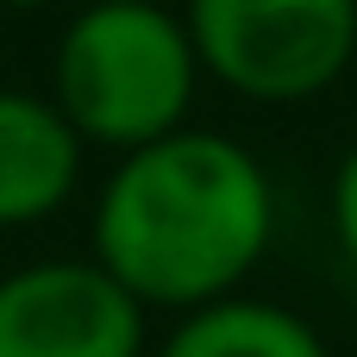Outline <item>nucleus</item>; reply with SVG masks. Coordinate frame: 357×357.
<instances>
[{
    "instance_id": "obj_1",
    "label": "nucleus",
    "mask_w": 357,
    "mask_h": 357,
    "mask_svg": "<svg viewBox=\"0 0 357 357\" xmlns=\"http://www.w3.org/2000/svg\"><path fill=\"white\" fill-rule=\"evenodd\" d=\"M282 232L270 163L226 126H176L119 151L88 201V257L144 307L188 314L251 289Z\"/></svg>"
},
{
    "instance_id": "obj_2",
    "label": "nucleus",
    "mask_w": 357,
    "mask_h": 357,
    "mask_svg": "<svg viewBox=\"0 0 357 357\" xmlns=\"http://www.w3.org/2000/svg\"><path fill=\"white\" fill-rule=\"evenodd\" d=\"M201 88L182 0H82L50 44L44 82L82 144L107 157L188 126Z\"/></svg>"
},
{
    "instance_id": "obj_3",
    "label": "nucleus",
    "mask_w": 357,
    "mask_h": 357,
    "mask_svg": "<svg viewBox=\"0 0 357 357\" xmlns=\"http://www.w3.org/2000/svg\"><path fill=\"white\" fill-rule=\"evenodd\" d=\"M201 75L251 107H307L357 69V0H182Z\"/></svg>"
},
{
    "instance_id": "obj_4",
    "label": "nucleus",
    "mask_w": 357,
    "mask_h": 357,
    "mask_svg": "<svg viewBox=\"0 0 357 357\" xmlns=\"http://www.w3.org/2000/svg\"><path fill=\"white\" fill-rule=\"evenodd\" d=\"M0 357H151V314L88 257L0 270Z\"/></svg>"
},
{
    "instance_id": "obj_5",
    "label": "nucleus",
    "mask_w": 357,
    "mask_h": 357,
    "mask_svg": "<svg viewBox=\"0 0 357 357\" xmlns=\"http://www.w3.org/2000/svg\"><path fill=\"white\" fill-rule=\"evenodd\" d=\"M88 144L44 88L0 82V232L50 226L88 182Z\"/></svg>"
},
{
    "instance_id": "obj_6",
    "label": "nucleus",
    "mask_w": 357,
    "mask_h": 357,
    "mask_svg": "<svg viewBox=\"0 0 357 357\" xmlns=\"http://www.w3.org/2000/svg\"><path fill=\"white\" fill-rule=\"evenodd\" d=\"M151 357H333V345L301 307L238 289L176 314Z\"/></svg>"
},
{
    "instance_id": "obj_7",
    "label": "nucleus",
    "mask_w": 357,
    "mask_h": 357,
    "mask_svg": "<svg viewBox=\"0 0 357 357\" xmlns=\"http://www.w3.org/2000/svg\"><path fill=\"white\" fill-rule=\"evenodd\" d=\"M326 232H333L339 264L357 276V138L339 151V163L326 176Z\"/></svg>"
}]
</instances>
